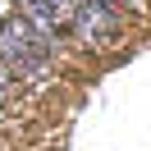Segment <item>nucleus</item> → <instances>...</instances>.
I'll return each mask as SVG.
<instances>
[{
  "instance_id": "obj_1",
  "label": "nucleus",
  "mask_w": 151,
  "mask_h": 151,
  "mask_svg": "<svg viewBox=\"0 0 151 151\" xmlns=\"http://www.w3.org/2000/svg\"><path fill=\"white\" fill-rule=\"evenodd\" d=\"M60 55V37L50 32H37L19 9L0 19V64L9 69V78H23V83H41L50 73Z\"/></svg>"
},
{
  "instance_id": "obj_2",
  "label": "nucleus",
  "mask_w": 151,
  "mask_h": 151,
  "mask_svg": "<svg viewBox=\"0 0 151 151\" xmlns=\"http://www.w3.org/2000/svg\"><path fill=\"white\" fill-rule=\"evenodd\" d=\"M78 46L96 50V46H110L119 37V14H114V0H78L73 23H69Z\"/></svg>"
},
{
  "instance_id": "obj_3",
  "label": "nucleus",
  "mask_w": 151,
  "mask_h": 151,
  "mask_svg": "<svg viewBox=\"0 0 151 151\" xmlns=\"http://www.w3.org/2000/svg\"><path fill=\"white\" fill-rule=\"evenodd\" d=\"M37 9L50 14V23H55L60 32H69V23H73V9H78V0H32Z\"/></svg>"
},
{
  "instance_id": "obj_4",
  "label": "nucleus",
  "mask_w": 151,
  "mask_h": 151,
  "mask_svg": "<svg viewBox=\"0 0 151 151\" xmlns=\"http://www.w3.org/2000/svg\"><path fill=\"white\" fill-rule=\"evenodd\" d=\"M9 87H14V78H9V69L0 64V101H5V96H9Z\"/></svg>"
},
{
  "instance_id": "obj_5",
  "label": "nucleus",
  "mask_w": 151,
  "mask_h": 151,
  "mask_svg": "<svg viewBox=\"0 0 151 151\" xmlns=\"http://www.w3.org/2000/svg\"><path fill=\"white\" fill-rule=\"evenodd\" d=\"M124 5H142V0H124Z\"/></svg>"
}]
</instances>
